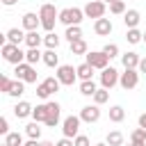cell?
I'll use <instances>...</instances> for the list:
<instances>
[{"label":"cell","instance_id":"6da1fadb","mask_svg":"<svg viewBox=\"0 0 146 146\" xmlns=\"http://www.w3.org/2000/svg\"><path fill=\"white\" fill-rule=\"evenodd\" d=\"M39 18H41V27H43L46 32H52V30H55V23L59 21V11L55 9V5L46 2V5H41V9H39Z\"/></svg>","mask_w":146,"mask_h":146},{"label":"cell","instance_id":"7a4b0ae2","mask_svg":"<svg viewBox=\"0 0 146 146\" xmlns=\"http://www.w3.org/2000/svg\"><path fill=\"white\" fill-rule=\"evenodd\" d=\"M82 18H84V11H82L80 7H66V9L59 11V23L66 25V27H71V25H80Z\"/></svg>","mask_w":146,"mask_h":146},{"label":"cell","instance_id":"3957f363","mask_svg":"<svg viewBox=\"0 0 146 146\" xmlns=\"http://www.w3.org/2000/svg\"><path fill=\"white\" fill-rule=\"evenodd\" d=\"M0 52H2L5 62L14 64V66H18V64H23V62H25V52L21 50V46H14V43H2Z\"/></svg>","mask_w":146,"mask_h":146},{"label":"cell","instance_id":"277c9868","mask_svg":"<svg viewBox=\"0 0 146 146\" xmlns=\"http://www.w3.org/2000/svg\"><path fill=\"white\" fill-rule=\"evenodd\" d=\"M105 9H107V5H105L103 0H89V2L82 7L84 16H87V18H94V21L105 18Z\"/></svg>","mask_w":146,"mask_h":146},{"label":"cell","instance_id":"5b68a950","mask_svg":"<svg viewBox=\"0 0 146 146\" xmlns=\"http://www.w3.org/2000/svg\"><path fill=\"white\" fill-rule=\"evenodd\" d=\"M84 62H87L89 66L98 68V71H105V68H107V64H110V57H107L103 50H91V52H87V55H84Z\"/></svg>","mask_w":146,"mask_h":146},{"label":"cell","instance_id":"8992f818","mask_svg":"<svg viewBox=\"0 0 146 146\" xmlns=\"http://www.w3.org/2000/svg\"><path fill=\"white\" fill-rule=\"evenodd\" d=\"M14 73H16V80H23L25 84H32V82H36V68H34L32 64H27V62L18 64V66L14 68Z\"/></svg>","mask_w":146,"mask_h":146},{"label":"cell","instance_id":"52a82bcc","mask_svg":"<svg viewBox=\"0 0 146 146\" xmlns=\"http://www.w3.org/2000/svg\"><path fill=\"white\" fill-rule=\"evenodd\" d=\"M80 123H82V119H80V116H75V114L66 116V119H64V123H62V132H64V137L75 139V137L80 135Z\"/></svg>","mask_w":146,"mask_h":146},{"label":"cell","instance_id":"ba28073f","mask_svg":"<svg viewBox=\"0 0 146 146\" xmlns=\"http://www.w3.org/2000/svg\"><path fill=\"white\" fill-rule=\"evenodd\" d=\"M64 87H71L75 80H78V71L71 66V64H62V66H57V75H55Z\"/></svg>","mask_w":146,"mask_h":146},{"label":"cell","instance_id":"9c48e42d","mask_svg":"<svg viewBox=\"0 0 146 146\" xmlns=\"http://www.w3.org/2000/svg\"><path fill=\"white\" fill-rule=\"evenodd\" d=\"M119 78H121V73H119L114 66H107L105 71H100V87L110 91L112 87H116V84H119Z\"/></svg>","mask_w":146,"mask_h":146},{"label":"cell","instance_id":"30bf717a","mask_svg":"<svg viewBox=\"0 0 146 146\" xmlns=\"http://www.w3.org/2000/svg\"><path fill=\"white\" fill-rule=\"evenodd\" d=\"M119 84H121V89H125V91L135 89V87L139 84V71H137V68H125V71L121 73V78H119Z\"/></svg>","mask_w":146,"mask_h":146},{"label":"cell","instance_id":"8fae6325","mask_svg":"<svg viewBox=\"0 0 146 146\" xmlns=\"http://www.w3.org/2000/svg\"><path fill=\"white\" fill-rule=\"evenodd\" d=\"M78 116L82 119V123H96L100 119V105H84Z\"/></svg>","mask_w":146,"mask_h":146},{"label":"cell","instance_id":"7c38bea8","mask_svg":"<svg viewBox=\"0 0 146 146\" xmlns=\"http://www.w3.org/2000/svg\"><path fill=\"white\" fill-rule=\"evenodd\" d=\"M46 105H48V119H46V125H48V128H55V125L59 123L62 107H59V103H55V100H50V103H46Z\"/></svg>","mask_w":146,"mask_h":146},{"label":"cell","instance_id":"4fadbf2b","mask_svg":"<svg viewBox=\"0 0 146 146\" xmlns=\"http://www.w3.org/2000/svg\"><path fill=\"white\" fill-rule=\"evenodd\" d=\"M39 27H41V18H39V14H34V11L23 14V30L34 32V30H39Z\"/></svg>","mask_w":146,"mask_h":146},{"label":"cell","instance_id":"5bb4252c","mask_svg":"<svg viewBox=\"0 0 146 146\" xmlns=\"http://www.w3.org/2000/svg\"><path fill=\"white\" fill-rule=\"evenodd\" d=\"M112 30H114V25H112L110 18H98V21H94V32H96L98 36H107Z\"/></svg>","mask_w":146,"mask_h":146},{"label":"cell","instance_id":"9a60e30c","mask_svg":"<svg viewBox=\"0 0 146 146\" xmlns=\"http://www.w3.org/2000/svg\"><path fill=\"white\" fill-rule=\"evenodd\" d=\"M25 34H27V32H23V30H18V27H11V30L5 32V39H7V43L21 46V43H25Z\"/></svg>","mask_w":146,"mask_h":146},{"label":"cell","instance_id":"2e32d148","mask_svg":"<svg viewBox=\"0 0 146 146\" xmlns=\"http://www.w3.org/2000/svg\"><path fill=\"white\" fill-rule=\"evenodd\" d=\"M32 112H34V107L27 100H18L14 105V116L16 119H27V116H32Z\"/></svg>","mask_w":146,"mask_h":146},{"label":"cell","instance_id":"e0dca14e","mask_svg":"<svg viewBox=\"0 0 146 146\" xmlns=\"http://www.w3.org/2000/svg\"><path fill=\"white\" fill-rule=\"evenodd\" d=\"M139 62H141V57L137 55V52H123L121 55V64H123V68H139Z\"/></svg>","mask_w":146,"mask_h":146},{"label":"cell","instance_id":"ac0fdd59","mask_svg":"<svg viewBox=\"0 0 146 146\" xmlns=\"http://www.w3.org/2000/svg\"><path fill=\"white\" fill-rule=\"evenodd\" d=\"M139 21H141V16H139L137 9H128V11L123 14V23H125L128 30H135V27L139 25Z\"/></svg>","mask_w":146,"mask_h":146},{"label":"cell","instance_id":"d6986e66","mask_svg":"<svg viewBox=\"0 0 146 146\" xmlns=\"http://www.w3.org/2000/svg\"><path fill=\"white\" fill-rule=\"evenodd\" d=\"M25 62L32 64V66L39 64V62H43V52H41L39 48H27V50H25Z\"/></svg>","mask_w":146,"mask_h":146},{"label":"cell","instance_id":"ffe728a7","mask_svg":"<svg viewBox=\"0 0 146 146\" xmlns=\"http://www.w3.org/2000/svg\"><path fill=\"white\" fill-rule=\"evenodd\" d=\"M64 39H66L68 43H73V41H78V39H82V27H80V25H71V27H66Z\"/></svg>","mask_w":146,"mask_h":146},{"label":"cell","instance_id":"44dd1931","mask_svg":"<svg viewBox=\"0 0 146 146\" xmlns=\"http://www.w3.org/2000/svg\"><path fill=\"white\" fill-rule=\"evenodd\" d=\"M41 43H43V36H41V34H39L36 30H34V32H27V34H25V46H27V48H39Z\"/></svg>","mask_w":146,"mask_h":146},{"label":"cell","instance_id":"7402d4cb","mask_svg":"<svg viewBox=\"0 0 146 146\" xmlns=\"http://www.w3.org/2000/svg\"><path fill=\"white\" fill-rule=\"evenodd\" d=\"M59 41H62V39H59L55 32H46V34H43V46H46L48 50H57V48H59Z\"/></svg>","mask_w":146,"mask_h":146},{"label":"cell","instance_id":"603a6c76","mask_svg":"<svg viewBox=\"0 0 146 146\" xmlns=\"http://www.w3.org/2000/svg\"><path fill=\"white\" fill-rule=\"evenodd\" d=\"M75 71H78V80H80V82L91 80V75H94V66H89L87 62H84V64H80V66H75Z\"/></svg>","mask_w":146,"mask_h":146},{"label":"cell","instance_id":"cb8c5ba5","mask_svg":"<svg viewBox=\"0 0 146 146\" xmlns=\"http://www.w3.org/2000/svg\"><path fill=\"white\" fill-rule=\"evenodd\" d=\"M32 119H34L36 123H46V119H48V105H46V103L36 105L34 112H32Z\"/></svg>","mask_w":146,"mask_h":146},{"label":"cell","instance_id":"d4e9b609","mask_svg":"<svg viewBox=\"0 0 146 146\" xmlns=\"http://www.w3.org/2000/svg\"><path fill=\"white\" fill-rule=\"evenodd\" d=\"M43 64L50 66V68L62 66V64H59V55H57V50H46V52H43Z\"/></svg>","mask_w":146,"mask_h":146},{"label":"cell","instance_id":"484cf974","mask_svg":"<svg viewBox=\"0 0 146 146\" xmlns=\"http://www.w3.org/2000/svg\"><path fill=\"white\" fill-rule=\"evenodd\" d=\"M105 144H107V146H123V132H119V130H112V132H107V137H105Z\"/></svg>","mask_w":146,"mask_h":146},{"label":"cell","instance_id":"4316f807","mask_svg":"<svg viewBox=\"0 0 146 146\" xmlns=\"http://www.w3.org/2000/svg\"><path fill=\"white\" fill-rule=\"evenodd\" d=\"M96 91H98V87H96L94 80H84V82H80V94H82V96H91V98H94Z\"/></svg>","mask_w":146,"mask_h":146},{"label":"cell","instance_id":"83f0119b","mask_svg":"<svg viewBox=\"0 0 146 146\" xmlns=\"http://www.w3.org/2000/svg\"><path fill=\"white\" fill-rule=\"evenodd\" d=\"M123 119H125V110H123L121 105L110 107V121H112V123H121Z\"/></svg>","mask_w":146,"mask_h":146},{"label":"cell","instance_id":"f1b7e54d","mask_svg":"<svg viewBox=\"0 0 146 146\" xmlns=\"http://www.w3.org/2000/svg\"><path fill=\"white\" fill-rule=\"evenodd\" d=\"M125 41L132 43V46H137V43L144 41V32H139L137 27H135V30H128V32H125Z\"/></svg>","mask_w":146,"mask_h":146},{"label":"cell","instance_id":"f546056e","mask_svg":"<svg viewBox=\"0 0 146 146\" xmlns=\"http://www.w3.org/2000/svg\"><path fill=\"white\" fill-rule=\"evenodd\" d=\"M71 52H73V55H87V52H89V46H87V41H84V39H78V41H73V43H71Z\"/></svg>","mask_w":146,"mask_h":146},{"label":"cell","instance_id":"4dcf8cb0","mask_svg":"<svg viewBox=\"0 0 146 146\" xmlns=\"http://www.w3.org/2000/svg\"><path fill=\"white\" fill-rule=\"evenodd\" d=\"M23 94H25V82H23V80H14V84H11V89H9V94H7V96L21 98Z\"/></svg>","mask_w":146,"mask_h":146},{"label":"cell","instance_id":"1f68e13d","mask_svg":"<svg viewBox=\"0 0 146 146\" xmlns=\"http://www.w3.org/2000/svg\"><path fill=\"white\" fill-rule=\"evenodd\" d=\"M25 135H27L30 139H39V137H41V128H39V123H36V121L27 123V125H25Z\"/></svg>","mask_w":146,"mask_h":146},{"label":"cell","instance_id":"d6a6232c","mask_svg":"<svg viewBox=\"0 0 146 146\" xmlns=\"http://www.w3.org/2000/svg\"><path fill=\"white\" fill-rule=\"evenodd\" d=\"M107 100H110V91L100 87V89H98V91L94 94V105H105Z\"/></svg>","mask_w":146,"mask_h":146},{"label":"cell","instance_id":"836d02e7","mask_svg":"<svg viewBox=\"0 0 146 146\" xmlns=\"http://www.w3.org/2000/svg\"><path fill=\"white\" fill-rule=\"evenodd\" d=\"M130 141L132 144H146V130L144 128H135L132 135H130Z\"/></svg>","mask_w":146,"mask_h":146},{"label":"cell","instance_id":"e575fe53","mask_svg":"<svg viewBox=\"0 0 146 146\" xmlns=\"http://www.w3.org/2000/svg\"><path fill=\"white\" fill-rule=\"evenodd\" d=\"M5 144L7 146H23V135L21 132H9L5 137Z\"/></svg>","mask_w":146,"mask_h":146},{"label":"cell","instance_id":"d590c367","mask_svg":"<svg viewBox=\"0 0 146 146\" xmlns=\"http://www.w3.org/2000/svg\"><path fill=\"white\" fill-rule=\"evenodd\" d=\"M43 84L50 89V94H57V91H59V87H62V82H59L57 78H52V75H50V78H46V80H43Z\"/></svg>","mask_w":146,"mask_h":146},{"label":"cell","instance_id":"8d00e7d4","mask_svg":"<svg viewBox=\"0 0 146 146\" xmlns=\"http://www.w3.org/2000/svg\"><path fill=\"white\" fill-rule=\"evenodd\" d=\"M110 11L119 16V14H125L128 9H125V2H123V0H116V2H112V5H110Z\"/></svg>","mask_w":146,"mask_h":146},{"label":"cell","instance_id":"74e56055","mask_svg":"<svg viewBox=\"0 0 146 146\" xmlns=\"http://www.w3.org/2000/svg\"><path fill=\"white\" fill-rule=\"evenodd\" d=\"M103 52H105L110 59H112V57H119V46H116V43H105V46H103Z\"/></svg>","mask_w":146,"mask_h":146},{"label":"cell","instance_id":"f35d334b","mask_svg":"<svg viewBox=\"0 0 146 146\" xmlns=\"http://www.w3.org/2000/svg\"><path fill=\"white\" fill-rule=\"evenodd\" d=\"M11 84H14V80H9L7 75H2V78H0V91H2V94H9Z\"/></svg>","mask_w":146,"mask_h":146},{"label":"cell","instance_id":"ab89813d","mask_svg":"<svg viewBox=\"0 0 146 146\" xmlns=\"http://www.w3.org/2000/svg\"><path fill=\"white\" fill-rule=\"evenodd\" d=\"M36 96H39L41 100H46V98L50 96V89H48V87H46L43 82H39V84H36Z\"/></svg>","mask_w":146,"mask_h":146},{"label":"cell","instance_id":"60d3db41","mask_svg":"<svg viewBox=\"0 0 146 146\" xmlns=\"http://www.w3.org/2000/svg\"><path fill=\"white\" fill-rule=\"evenodd\" d=\"M73 144H75V146H91V141H89L87 135H78V137L73 139Z\"/></svg>","mask_w":146,"mask_h":146},{"label":"cell","instance_id":"b9f144b4","mask_svg":"<svg viewBox=\"0 0 146 146\" xmlns=\"http://www.w3.org/2000/svg\"><path fill=\"white\" fill-rule=\"evenodd\" d=\"M0 135H9V121H7V116H0Z\"/></svg>","mask_w":146,"mask_h":146},{"label":"cell","instance_id":"7bdbcfd3","mask_svg":"<svg viewBox=\"0 0 146 146\" xmlns=\"http://www.w3.org/2000/svg\"><path fill=\"white\" fill-rule=\"evenodd\" d=\"M55 146H75V144H73V139H68V137H62V139H59Z\"/></svg>","mask_w":146,"mask_h":146},{"label":"cell","instance_id":"ee69618b","mask_svg":"<svg viewBox=\"0 0 146 146\" xmlns=\"http://www.w3.org/2000/svg\"><path fill=\"white\" fill-rule=\"evenodd\" d=\"M139 73H146V57H141V62H139V68H137Z\"/></svg>","mask_w":146,"mask_h":146},{"label":"cell","instance_id":"f6af8a7d","mask_svg":"<svg viewBox=\"0 0 146 146\" xmlns=\"http://www.w3.org/2000/svg\"><path fill=\"white\" fill-rule=\"evenodd\" d=\"M139 128H144V130H146V112H144V114H139Z\"/></svg>","mask_w":146,"mask_h":146},{"label":"cell","instance_id":"bcb514c9","mask_svg":"<svg viewBox=\"0 0 146 146\" xmlns=\"http://www.w3.org/2000/svg\"><path fill=\"white\" fill-rule=\"evenodd\" d=\"M23 146H39V139H30V141H25Z\"/></svg>","mask_w":146,"mask_h":146},{"label":"cell","instance_id":"7dc6e473","mask_svg":"<svg viewBox=\"0 0 146 146\" xmlns=\"http://www.w3.org/2000/svg\"><path fill=\"white\" fill-rule=\"evenodd\" d=\"M16 2H18V0H2V5H5V7H11V5H16Z\"/></svg>","mask_w":146,"mask_h":146},{"label":"cell","instance_id":"c3c4849f","mask_svg":"<svg viewBox=\"0 0 146 146\" xmlns=\"http://www.w3.org/2000/svg\"><path fill=\"white\" fill-rule=\"evenodd\" d=\"M39 146H55L52 141H39Z\"/></svg>","mask_w":146,"mask_h":146},{"label":"cell","instance_id":"681fc988","mask_svg":"<svg viewBox=\"0 0 146 146\" xmlns=\"http://www.w3.org/2000/svg\"><path fill=\"white\" fill-rule=\"evenodd\" d=\"M103 2H105V5H112V2H116V0H103Z\"/></svg>","mask_w":146,"mask_h":146},{"label":"cell","instance_id":"f907efd6","mask_svg":"<svg viewBox=\"0 0 146 146\" xmlns=\"http://www.w3.org/2000/svg\"><path fill=\"white\" fill-rule=\"evenodd\" d=\"M94 146H107V144H105V141H100V144H94Z\"/></svg>","mask_w":146,"mask_h":146},{"label":"cell","instance_id":"816d5d0a","mask_svg":"<svg viewBox=\"0 0 146 146\" xmlns=\"http://www.w3.org/2000/svg\"><path fill=\"white\" fill-rule=\"evenodd\" d=\"M130 146H146V144H130Z\"/></svg>","mask_w":146,"mask_h":146},{"label":"cell","instance_id":"f5cc1de1","mask_svg":"<svg viewBox=\"0 0 146 146\" xmlns=\"http://www.w3.org/2000/svg\"><path fill=\"white\" fill-rule=\"evenodd\" d=\"M144 43H146V32H144Z\"/></svg>","mask_w":146,"mask_h":146},{"label":"cell","instance_id":"db71d44e","mask_svg":"<svg viewBox=\"0 0 146 146\" xmlns=\"http://www.w3.org/2000/svg\"><path fill=\"white\" fill-rule=\"evenodd\" d=\"M2 146H7V144H2Z\"/></svg>","mask_w":146,"mask_h":146}]
</instances>
